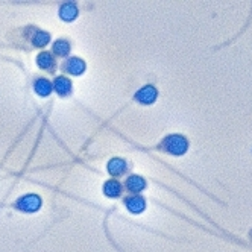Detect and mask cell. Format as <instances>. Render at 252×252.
<instances>
[{
  "label": "cell",
  "instance_id": "6da1fadb",
  "mask_svg": "<svg viewBox=\"0 0 252 252\" xmlns=\"http://www.w3.org/2000/svg\"><path fill=\"white\" fill-rule=\"evenodd\" d=\"M161 149L172 155H184L189 149V141L184 135L173 134L169 135L161 143Z\"/></svg>",
  "mask_w": 252,
  "mask_h": 252
},
{
  "label": "cell",
  "instance_id": "52a82bcc",
  "mask_svg": "<svg viewBox=\"0 0 252 252\" xmlns=\"http://www.w3.org/2000/svg\"><path fill=\"white\" fill-rule=\"evenodd\" d=\"M122 184L116 179H110L103 184V194L106 197H119L122 194Z\"/></svg>",
  "mask_w": 252,
  "mask_h": 252
},
{
  "label": "cell",
  "instance_id": "9c48e42d",
  "mask_svg": "<svg viewBox=\"0 0 252 252\" xmlns=\"http://www.w3.org/2000/svg\"><path fill=\"white\" fill-rule=\"evenodd\" d=\"M78 15V8L75 3H64L60 8V17L64 22H73Z\"/></svg>",
  "mask_w": 252,
  "mask_h": 252
},
{
  "label": "cell",
  "instance_id": "7a4b0ae2",
  "mask_svg": "<svg viewBox=\"0 0 252 252\" xmlns=\"http://www.w3.org/2000/svg\"><path fill=\"white\" fill-rule=\"evenodd\" d=\"M15 207L25 213H35L41 208V197L37 194H26L17 201Z\"/></svg>",
  "mask_w": 252,
  "mask_h": 252
},
{
  "label": "cell",
  "instance_id": "7c38bea8",
  "mask_svg": "<svg viewBox=\"0 0 252 252\" xmlns=\"http://www.w3.org/2000/svg\"><path fill=\"white\" fill-rule=\"evenodd\" d=\"M33 90H35V93H37L38 96H49L52 93V84L47 81V79H38V81H35L33 84Z\"/></svg>",
  "mask_w": 252,
  "mask_h": 252
},
{
  "label": "cell",
  "instance_id": "3957f363",
  "mask_svg": "<svg viewBox=\"0 0 252 252\" xmlns=\"http://www.w3.org/2000/svg\"><path fill=\"white\" fill-rule=\"evenodd\" d=\"M158 97V92H157V88L152 87V85H146V87H143L140 88L138 92L135 93V100L143 103V105H151L157 100Z\"/></svg>",
  "mask_w": 252,
  "mask_h": 252
},
{
  "label": "cell",
  "instance_id": "ba28073f",
  "mask_svg": "<svg viewBox=\"0 0 252 252\" xmlns=\"http://www.w3.org/2000/svg\"><path fill=\"white\" fill-rule=\"evenodd\" d=\"M53 88H55V92L60 96H68L71 93V82H70V79L60 76L55 79V82H53Z\"/></svg>",
  "mask_w": 252,
  "mask_h": 252
},
{
  "label": "cell",
  "instance_id": "30bf717a",
  "mask_svg": "<svg viewBox=\"0 0 252 252\" xmlns=\"http://www.w3.org/2000/svg\"><path fill=\"white\" fill-rule=\"evenodd\" d=\"M108 172H110L113 176H119L122 173L126 172V161L122 158H113L108 163Z\"/></svg>",
  "mask_w": 252,
  "mask_h": 252
},
{
  "label": "cell",
  "instance_id": "4fadbf2b",
  "mask_svg": "<svg viewBox=\"0 0 252 252\" xmlns=\"http://www.w3.org/2000/svg\"><path fill=\"white\" fill-rule=\"evenodd\" d=\"M70 52V44L65 40H57L53 43V53H57L58 57H67Z\"/></svg>",
  "mask_w": 252,
  "mask_h": 252
},
{
  "label": "cell",
  "instance_id": "5b68a950",
  "mask_svg": "<svg viewBox=\"0 0 252 252\" xmlns=\"http://www.w3.org/2000/svg\"><path fill=\"white\" fill-rule=\"evenodd\" d=\"M85 63L81 60V58H70L65 64H64V68L68 71L70 75H75V76H79L85 71Z\"/></svg>",
  "mask_w": 252,
  "mask_h": 252
},
{
  "label": "cell",
  "instance_id": "277c9868",
  "mask_svg": "<svg viewBox=\"0 0 252 252\" xmlns=\"http://www.w3.org/2000/svg\"><path fill=\"white\" fill-rule=\"evenodd\" d=\"M126 208L129 210V213L132 214H141L146 210V201L143 199L141 196H131L125 201Z\"/></svg>",
  "mask_w": 252,
  "mask_h": 252
},
{
  "label": "cell",
  "instance_id": "8fae6325",
  "mask_svg": "<svg viewBox=\"0 0 252 252\" xmlns=\"http://www.w3.org/2000/svg\"><path fill=\"white\" fill-rule=\"evenodd\" d=\"M37 64H38V67H41L43 70H50V71L55 70V60H53V57L50 55L49 52L40 53L38 58H37Z\"/></svg>",
  "mask_w": 252,
  "mask_h": 252
},
{
  "label": "cell",
  "instance_id": "8992f818",
  "mask_svg": "<svg viewBox=\"0 0 252 252\" xmlns=\"http://www.w3.org/2000/svg\"><path fill=\"white\" fill-rule=\"evenodd\" d=\"M126 189H128L129 191L138 193V191L146 189V181L138 175H131L128 179H126Z\"/></svg>",
  "mask_w": 252,
  "mask_h": 252
},
{
  "label": "cell",
  "instance_id": "5bb4252c",
  "mask_svg": "<svg viewBox=\"0 0 252 252\" xmlns=\"http://www.w3.org/2000/svg\"><path fill=\"white\" fill-rule=\"evenodd\" d=\"M32 41H33L35 46L43 47V46H46L50 41V35L47 32H44V31H38L37 33H35V37H33Z\"/></svg>",
  "mask_w": 252,
  "mask_h": 252
}]
</instances>
